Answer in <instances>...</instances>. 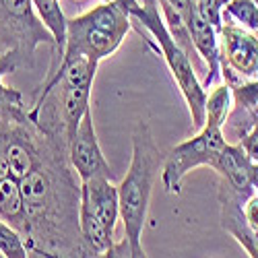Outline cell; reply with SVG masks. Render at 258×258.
I'll use <instances>...</instances> for the list:
<instances>
[{
  "mask_svg": "<svg viewBox=\"0 0 258 258\" xmlns=\"http://www.w3.org/2000/svg\"><path fill=\"white\" fill-rule=\"evenodd\" d=\"M19 184L25 209L21 233L31 256H87L79 225L81 180L69 161V141L46 133L33 169Z\"/></svg>",
  "mask_w": 258,
  "mask_h": 258,
  "instance_id": "obj_1",
  "label": "cell"
},
{
  "mask_svg": "<svg viewBox=\"0 0 258 258\" xmlns=\"http://www.w3.org/2000/svg\"><path fill=\"white\" fill-rule=\"evenodd\" d=\"M163 161L165 157L151 135V126L145 120H139L133 128V161L118 186L120 219L124 223V238L131 244L133 258L147 256L143 250V229L149 215L153 184Z\"/></svg>",
  "mask_w": 258,
  "mask_h": 258,
  "instance_id": "obj_2",
  "label": "cell"
},
{
  "mask_svg": "<svg viewBox=\"0 0 258 258\" xmlns=\"http://www.w3.org/2000/svg\"><path fill=\"white\" fill-rule=\"evenodd\" d=\"M131 21L137 27V31L145 37L147 46L163 56L167 69L190 110L192 124H195L197 131H201L207 120V89L203 81L199 79L197 69L188 58V54L169 35L159 9V0H143V5L135 13H131Z\"/></svg>",
  "mask_w": 258,
  "mask_h": 258,
  "instance_id": "obj_3",
  "label": "cell"
},
{
  "mask_svg": "<svg viewBox=\"0 0 258 258\" xmlns=\"http://www.w3.org/2000/svg\"><path fill=\"white\" fill-rule=\"evenodd\" d=\"M133 21L116 5H97L91 11L79 17L67 19V44H64L62 58L50 71L54 73L58 67H67L69 62L85 56L89 60L101 62L112 56L126 33L131 31Z\"/></svg>",
  "mask_w": 258,
  "mask_h": 258,
  "instance_id": "obj_4",
  "label": "cell"
},
{
  "mask_svg": "<svg viewBox=\"0 0 258 258\" xmlns=\"http://www.w3.org/2000/svg\"><path fill=\"white\" fill-rule=\"evenodd\" d=\"M0 44L31 67L37 46H54V35L39 19L33 0H0Z\"/></svg>",
  "mask_w": 258,
  "mask_h": 258,
  "instance_id": "obj_5",
  "label": "cell"
},
{
  "mask_svg": "<svg viewBox=\"0 0 258 258\" xmlns=\"http://www.w3.org/2000/svg\"><path fill=\"white\" fill-rule=\"evenodd\" d=\"M225 143L227 141L223 137V126L205 122V126L201 131H197V135L192 139L176 145L165 155V161L161 167V182L165 190L169 195H180L184 178L192 169H197L201 165L213 167Z\"/></svg>",
  "mask_w": 258,
  "mask_h": 258,
  "instance_id": "obj_6",
  "label": "cell"
},
{
  "mask_svg": "<svg viewBox=\"0 0 258 258\" xmlns=\"http://www.w3.org/2000/svg\"><path fill=\"white\" fill-rule=\"evenodd\" d=\"M69 161L81 182L91 178H110L114 180V171L105 161L95 133V122L91 110L85 112L77 133L69 141Z\"/></svg>",
  "mask_w": 258,
  "mask_h": 258,
  "instance_id": "obj_7",
  "label": "cell"
},
{
  "mask_svg": "<svg viewBox=\"0 0 258 258\" xmlns=\"http://www.w3.org/2000/svg\"><path fill=\"white\" fill-rule=\"evenodd\" d=\"M221 64L242 79L258 77V33L240 25L223 23L219 31Z\"/></svg>",
  "mask_w": 258,
  "mask_h": 258,
  "instance_id": "obj_8",
  "label": "cell"
},
{
  "mask_svg": "<svg viewBox=\"0 0 258 258\" xmlns=\"http://www.w3.org/2000/svg\"><path fill=\"white\" fill-rule=\"evenodd\" d=\"M219 205H221V225L225 231H229L235 242L242 244V248L248 252V256L258 258V240L254 238V233L246 221V213H244V203L248 197L246 192L233 188L225 180L219 182Z\"/></svg>",
  "mask_w": 258,
  "mask_h": 258,
  "instance_id": "obj_9",
  "label": "cell"
},
{
  "mask_svg": "<svg viewBox=\"0 0 258 258\" xmlns=\"http://www.w3.org/2000/svg\"><path fill=\"white\" fill-rule=\"evenodd\" d=\"M33 7L54 35V62L58 64L67 44V17L62 13V3L60 0H33Z\"/></svg>",
  "mask_w": 258,
  "mask_h": 258,
  "instance_id": "obj_10",
  "label": "cell"
},
{
  "mask_svg": "<svg viewBox=\"0 0 258 258\" xmlns=\"http://www.w3.org/2000/svg\"><path fill=\"white\" fill-rule=\"evenodd\" d=\"M0 217L15 225L19 231L25 223V209H23V195L17 178L9 176L0 180Z\"/></svg>",
  "mask_w": 258,
  "mask_h": 258,
  "instance_id": "obj_11",
  "label": "cell"
},
{
  "mask_svg": "<svg viewBox=\"0 0 258 258\" xmlns=\"http://www.w3.org/2000/svg\"><path fill=\"white\" fill-rule=\"evenodd\" d=\"M221 21L258 33V5L254 0H229L223 7Z\"/></svg>",
  "mask_w": 258,
  "mask_h": 258,
  "instance_id": "obj_12",
  "label": "cell"
},
{
  "mask_svg": "<svg viewBox=\"0 0 258 258\" xmlns=\"http://www.w3.org/2000/svg\"><path fill=\"white\" fill-rule=\"evenodd\" d=\"M233 107V91L227 83L223 85H213V89L207 93V120L223 126L229 112Z\"/></svg>",
  "mask_w": 258,
  "mask_h": 258,
  "instance_id": "obj_13",
  "label": "cell"
},
{
  "mask_svg": "<svg viewBox=\"0 0 258 258\" xmlns=\"http://www.w3.org/2000/svg\"><path fill=\"white\" fill-rule=\"evenodd\" d=\"M0 252L5 258H27L31 256L25 238L15 225L0 217Z\"/></svg>",
  "mask_w": 258,
  "mask_h": 258,
  "instance_id": "obj_14",
  "label": "cell"
},
{
  "mask_svg": "<svg viewBox=\"0 0 258 258\" xmlns=\"http://www.w3.org/2000/svg\"><path fill=\"white\" fill-rule=\"evenodd\" d=\"M19 107H25L23 93L17 91L15 87L5 85L3 79H0V116H5L13 110H19Z\"/></svg>",
  "mask_w": 258,
  "mask_h": 258,
  "instance_id": "obj_15",
  "label": "cell"
},
{
  "mask_svg": "<svg viewBox=\"0 0 258 258\" xmlns=\"http://www.w3.org/2000/svg\"><path fill=\"white\" fill-rule=\"evenodd\" d=\"M244 213H246V221H248V225L254 233V238L258 240V192H254L252 197L246 199Z\"/></svg>",
  "mask_w": 258,
  "mask_h": 258,
  "instance_id": "obj_16",
  "label": "cell"
},
{
  "mask_svg": "<svg viewBox=\"0 0 258 258\" xmlns=\"http://www.w3.org/2000/svg\"><path fill=\"white\" fill-rule=\"evenodd\" d=\"M240 145L244 147V151H246V155L254 161V163H258V126H254L252 131L240 141Z\"/></svg>",
  "mask_w": 258,
  "mask_h": 258,
  "instance_id": "obj_17",
  "label": "cell"
},
{
  "mask_svg": "<svg viewBox=\"0 0 258 258\" xmlns=\"http://www.w3.org/2000/svg\"><path fill=\"white\" fill-rule=\"evenodd\" d=\"M101 3H105V5H116L118 9H122L128 17H131V13H135L143 3L141 0H101Z\"/></svg>",
  "mask_w": 258,
  "mask_h": 258,
  "instance_id": "obj_18",
  "label": "cell"
},
{
  "mask_svg": "<svg viewBox=\"0 0 258 258\" xmlns=\"http://www.w3.org/2000/svg\"><path fill=\"white\" fill-rule=\"evenodd\" d=\"M252 118H254V126H258V105L252 110Z\"/></svg>",
  "mask_w": 258,
  "mask_h": 258,
  "instance_id": "obj_19",
  "label": "cell"
},
{
  "mask_svg": "<svg viewBox=\"0 0 258 258\" xmlns=\"http://www.w3.org/2000/svg\"><path fill=\"white\" fill-rule=\"evenodd\" d=\"M0 48H5V46H3V44H0ZM5 50H7V48H5Z\"/></svg>",
  "mask_w": 258,
  "mask_h": 258,
  "instance_id": "obj_20",
  "label": "cell"
},
{
  "mask_svg": "<svg viewBox=\"0 0 258 258\" xmlns=\"http://www.w3.org/2000/svg\"><path fill=\"white\" fill-rule=\"evenodd\" d=\"M254 3H256V5H258V0H254Z\"/></svg>",
  "mask_w": 258,
  "mask_h": 258,
  "instance_id": "obj_21",
  "label": "cell"
},
{
  "mask_svg": "<svg viewBox=\"0 0 258 258\" xmlns=\"http://www.w3.org/2000/svg\"><path fill=\"white\" fill-rule=\"evenodd\" d=\"M79 3H81V0H79Z\"/></svg>",
  "mask_w": 258,
  "mask_h": 258,
  "instance_id": "obj_22",
  "label": "cell"
}]
</instances>
